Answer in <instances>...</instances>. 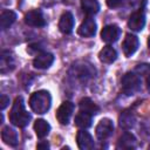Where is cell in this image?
I'll return each instance as SVG.
<instances>
[{
	"label": "cell",
	"mask_w": 150,
	"mask_h": 150,
	"mask_svg": "<svg viewBox=\"0 0 150 150\" xmlns=\"http://www.w3.org/2000/svg\"><path fill=\"white\" fill-rule=\"evenodd\" d=\"M120 35H121V28L116 25H107L101 30V39L107 43L116 42Z\"/></svg>",
	"instance_id": "6"
},
{
	"label": "cell",
	"mask_w": 150,
	"mask_h": 150,
	"mask_svg": "<svg viewBox=\"0 0 150 150\" xmlns=\"http://www.w3.org/2000/svg\"><path fill=\"white\" fill-rule=\"evenodd\" d=\"M54 62V55L50 53H39L33 60V66L38 69H47Z\"/></svg>",
	"instance_id": "12"
},
{
	"label": "cell",
	"mask_w": 150,
	"mask_h": 150,
	"mask_svg": "<svg viewBox=\"0 0 150 150\" xmlns=\"http://www.w3.org/2000/svg\"><path fill=\"white\" fill-rule=\"evenodd\" d=\"M91 115L88 114V112H84V111H81L75 116V125L80 129H87L91 125Z\"/></svg>",
	"instance_id": "21"
},
{
	"label": "cell",
	"mask_w": 150,
	"mask_h": 150,
	"mask_svg": "<svg viewBox=\"0 0 150 150\" xmlns=\"http://www.w3.org/2000/svg\"><path fill=\"white\" fill-rule=\"evenodd\" d=\"M14 68V63H13V57L9 55V52L7 50H2L1 55H0V71L2 74L12 70Z\"/></svg>",
	"instance_id": "19"
},
{
	"label": "cell",
	"mask_w": 150,
	"mask_h": 150,
	"mask_svg": "<svg viewBox=\"0 0 150 150\" xmlns=\"http://www.w3.org/2000/svg\"><path fill=\"white\" fill-rule=\"evenodd\" d=\"M118 122H120V127L125 129V130H129L131 129L134 125H135V116L129 112V111H124L120 115V118H118Z\"/></svg>",
	"instance_id": "23"
},
{
	"label": "cell",
	"mask_w": 150,
	"mask_h": 150,
	"mask_svg": "<svg viewBox=\"0 0 150 150\" xmlns=\"http://www.w3.org/2000/svg\"><path fill=\"white\" fill-rule=\"evenodd\" d=\"M98 59L103 63H112L117 59V52L111 46H104L98 53Z\"/></svg>",
	"instance_id": "15"
},
{
	"label": "cell",
	"mask_w": 150,
	"mask_h": 150,
	"mask_svg": "<svg viewBox=\"0 0 150 150\" xmlns=\"http://www.w3.org/2000/svg\"><path fill=\"white\" fill-rule=\"evenodd\" d=\"M16 20V14L15 12L13 11H9V9H5L1 12V15H0V28L2 30L9 28L14 21Z\"/></svg>",
	"instance_id": "16"
},
{
	"label": "cell",
	"mask_w": 150,
	"mask_h": 150,
	"mask_svg": "<svg viewBox=\"0 0 150 150\" xmlns=\"http://www.w3.org/2000/svg\"><path fill=\"white\" fill-rule=\"evenodd\" d=\"M149 149H150V145H149Z\"/></svg>",
	"instance_id": "30"
},
{
	"label": "cell",
	"mask_w": 150,
	"mask_h": 150,
	"mask_svg": "<svg viewBox=\"0 0 150 150\" xmlns=\"http://www.w3.org/2000/svg\"><path fill=\"white\" fill-rule=\"evenodd\" d=\"M145 26V15L143 12L137 11L134 12L129 20H128V27L134 32H141Z\"/></svg>",
	"instance_id": "9"
},
{
	"label": "cell",
	"mask_w": 150,
	"mask_h": 150,
	"mask_svg": "<svg viewBox=\"0 0 150 150\" xmlns=\"http://www.w3.org/2000/svg\"><path fill=\"white\" fill-rule=\"evenodd\" d=\"M25 23L30 27H43L46 26V19L41 11H29L25 15Z\"/></svg>",
	"instance_id": "7"
},
{
	"label": "cell",
	"mask_w": 150,
	"mask_h": 150,
	"mask_svg": "<svg viewBox=\"0 0 150 150\" xmlns=\"http://www.w3.org/2000/svg\"><path fill=\"white\" fill-rule=\"evenodd\" d=\"M138 45H139V41H138V38L134 34H127L125 38H124V41L122 43V49H123V53L125 56H131L138 48Z\"/></svg>",
	"instance_id": "10"
},
{
	"label": "cell",
	"mask_w": 150,
	"mask_h": 150,
	"mask_svg": "<svg viewBox=\"0 0 150 150\" xmlns=\"http://www.w3.org/2000/svg\"><path fill=\"white\" fill-rule=\"evenodd\" d=\"M74 108H75L74 103H71L70 101H64L56 111V120L61 124H68L74 112Z\"/></svg>",
	"instance_id": "4"
},
{
	"label": "cell",
	"mask_w": 150,
	"mask_h": 150,
	"mask_svg": "<svg viewBox=\"0 0 150 150\" xmlns=\"http://www.w3.org/2000/svg\"><path fill=\"white\" fill-rule=\"evenodd\" d=\"M9 104V97L6 95H1L0 96V109L5 110V108Z\"/></svg>",
	"instance_id": "25"
},
{
	"label": "cell",
	"mask_w": 150,
	"mask_h": 150,
	"mask_svg": "<svg viewBox=\"0 0 150 150\" xmlns=\"http://www.w3.org/2000/svg\"><path fill=\"white\" fill-rule=\"evenodd\" d=\"M9 121L12 124L19 128H25L30 121V115L26 111L23 100L21 96H18L14 100L13 107L9 112Z\"/></svg>",
	"instance_id": "1"
},
{
	"label": "cell",
	"mask_w": 150,
	"mask_h": 150,
	"mask_svg": "<svg viewBox=\"0 0 150 150\" xmlns=\"http://www.w3.org/2000/svg\"><path fill=\"white\" fill-rule=\"evenodd\" d=\"M146 86H148V88L150 89V73L146 75Z\"/></svg>",
	"instance_id": "28"
},
{
	"label": "cell",
	"mask_w": 150,
	"mask_h": 150,
	"mask_svg": "<svg viewBox=\"0 0 150 150\" xmlns=\"http://www.w3.org/2000/svg\"><path fill=\"white\" fill-rule=\"evenodd\" d=\"M136 146V138L130 132H124L117 142V149H134Z\"/></svg>",
	"instance_id": "17"
},
{
	"label": "cell",
	"mask_w": 150,
	"mask_h": 150,
	"mask_svg": "<svg viewBox=\"0 0 150 150\" xmlns=\"http://www.w3.org/2000/svg\"><path fill=\"white\" fill-rule=\"evenodd\" d=\"M74 28V16L70 12H64L59 21V29L63 34H70Z\"/></svg>",
	"instance_id": "13"
},
{
	"label": "cell",
	"mask_w": 150,
	"mask_h": 150,
	"mask_svg": "<svg viewBox=\"0 0 150 150\" xmlns=\"http://www.w3.org/2000/svg\"><path fill=\"white\" fill-rule=\"evenodd\" d=\"M1 139L4 141V143H6L7 145L11 146H15L18 144V132L11 128L9 125L4 127L1 130Z\"/></svg>",
	"instance_id": "14"
},
{
	"label": "cell",
	"mask_w": 150,
	"mask_h": 150,
	"mask_svg": "<svg viewBox=\"0 0 150 150\" xmlns=\"http://www.w3.org/2000/svg\"><path fill=\"white\" fill-rule=\"evenodd\" d=\"M112 131H114V124H112V121L110 118H102L95 129L96 137L100 141L107 139L112 134Z\"/></svg>",
	"instance_id": "5"
},
{
	"label": "cell",
	"mask_w": 150,
	"mask_h": 150,
	"mask_svg": "<svg viewBox=\"0 0 150 150\" xmlns=\"http://www.w3.org/2000/svg\"><path fill=\"white\" fill-rule=\"evenodd\" d=\"M81 7L84 14H87L88 16L94 15L100 11V4L97 2V0H81Z\"/></svg>",
	"instance_id": "22"
},
{
	"label": "cell",
	"mask_w": 150,
	"mask_h": 150,
	"mask_svg": "<svg viewBox=\"0 0 150 150\" xmlns=\"http://www.w3.org/2000/svg\"><path fill=\"white\" fill-rule=\"evenodd\" d=\"M122 90L127 95H134L141 89V77L135 73H127L121 80Z\"/></svg>",
	"instance_id": "3"
},
{
	"label": "cell",
	"mask_w": 150,
	"mask_h": 150,
	"mask_svg": "<svg viewBox=\"0 0 150 150\" xmlns=\"http://www.w3.org/2000/svg\"><path fill=\"white\" fill-rule=\"evenodd\" d=\"M148 47H149V49H150V36H149V39H148Z\"/></svg>",
	"instance_id": "29"
},
{
	"label": "cell",
	"mask_w": 150,
	"mask_h": 150,
	"mask_svg": "<svg viewBox=\"0 0 150 150\" xmlns=\"http://www.w3.org/2000/svg\"><path fill=\"white\" fill-rule=\"evenodd\" d=\"M135 71L138 75H148L150 73V64H138L135 68Z\"/></svg>",
	"instance_id": "24"
},
{
	"label": "cell",
	"mask_w": 150,
	"mask_h": 150,
	"mask_svg": "<svg viewBox=\"0 0 150 150\" xmlns=\"http://www.w3.org/2000/svg\"><path fill=\"white\" fill-rule=\"evenodd\" d=\"M48 148H49L48 142H41L38 144V149H48Z\"/></svg>",
	"instance_id": "27"
},
{
	"label": "cell",
	"mask_w": 150,
	"mask_h": 150,
	"mask_svg": "<svg viewBox=\"0 0 150 150\" xmlns=\"http://www.w3.org/2000/svg\"><path fill=\"white\" fill-rule=\"evenodd\" d=\"M76 142H77V146L81 150H90L95 146L94 139L91 137V135L88 131L84 130H80L76 135Z\"/></svg>",
	"instance_id": "11"
},
{
	"label": "cell",
	"mask_w": 150,
	"mask_h": 150,
	"mask_svg": "<svg viewBox=\"0 0 150 150\" xmlns=\"http://www.w3.org/2000/svg\"><path fill=\"white\" fill-rule=\"evenodd\" d=\"M122 2H123V0H107V5L110 8H116V7L121 6Z\"/></svg>",
	"instance_id": "26"
},
{
	"label": "cell",
	"mask_w": 150,
	"mask_h": 150,
	"mask_svg": "<svg viewBox=\"0 0 150 150\" xmlns=\"http://www.w3.org/2000/svg\"><path fill=\"white\" fill-rule=\"evenodd\" d=\"M52 104V97L49 91L47 90H38L32 94L29 98V107L30 109L39 115L46 114Z\"/></svg>",
	"instance_id": "2"
},
{
	"label": "cell",
	"mask_w": 150,
	"mask_h": 150,
	"mask_svg": "<svg viewBox=\"0 0 150 150\" xmlns=\"http://www.w3.org/2000/svg\"><path fill=\"white\" fill-rule=\"evenodd\" d=\"M95 33H96V22L90 16L86 18L77 28V34L83 38H91L95 35Z\"/></svg>",
	"instance_id": "8"
},
{
	"label": "cell",
	"mask_w": 150,
	"mask_h": 150,
	"mask_svg": "<svg viewBox=\"0 0 150 150\" xmlns=\"http://www.w3.org/2000/svg\"><path fill=\"white\" fill-rule=\"evenodd\" d=\"M34 130H35V134L39 138H43L49 134L50 125L47 121H45L42 118H39L34 122Z\"/></svg>",
	"instance_id": "20"
},
{
	"label": "cell",
	"mask_w": 150,
	"mask_h": 150,
	"mask_svg": "<svg viewBox=\"0 0 150 150\" xmlns=\"http://www.w3.org/2000/svg\"><path fill=\"white\" fill-rule=\"evenodd\" d=\"M79 107H80V110L81 111H84V112H88L90 114L91 116L93 115H96L98 111H100V108L96 103H94V101H91L89 97H84L80 101L79 103Z\"/></svg>",
	"instance_id": "18"
}]
</instances>
